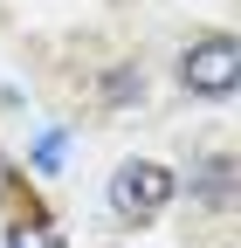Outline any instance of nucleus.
I'll use <instances>...</instances> for the list:
<instances>
[{
    "instance_id": "nucleus-3",
    "label": "nucleus",
    "mask_w": 241,
    "mask_h": 248,
    "mask_svg": "<svg viewBox=\"0 0 241 248\" xmlns=\"http://www.w3.org/2000/svg\"><path fill=\"white\" fill-rule=\"evenodd\" d=\"M193 186H200V193H207V200H227V193H234V166H227V159H207Z\"/></svg>"
},
{
    "instance_id": "nucleus-5",
    "label": "nucleus",
    "mask_w": 241,
    "mask_h": 248,
    "mask_svg": "<svg viewBox=\"0 0 241 248\" xmlns=\"http://www.w3.org/2000/svg\"><path fill=\"white\" fill-rule=\"evenodd\" d=\"M0 193H7V166H0Z\"/></svg>"
},
{
    "instance_id": "nucleus-4",
    "label": "nucleus",
    "mask_w": 241,
    "mask_h": 248,
    "mask_svg": "<svg viewBox=\"0 0 241 248\" xmlns=\"http://www.w3.org/2000/svg\"><path fill=\"white\" fill-rule=\"evenodd\" d=\"M7 248H62V241H55L48 221H14L7 228Z\"/></svg>"
},
{
    "instance_id": "nucleus-1",
    "label": "nucleus",
    "mask_w": 241,
    "mask_h": 248,
    "mask_svg": "<svg viewBox=\"0 0 241 248\" xmlns=\"http://www.w3.org/2000/svg\"><path fill=\"white\" fill-rule=\"evenodd\" d=\"M110 207H117V221H159V214L172 207V172L159 159H124L110 172Z\"/></svg>"
},
{
    "instance_id": "nucleus-2",
    "label": "nucleus",
    "mask_w": 241,
    "mask_h": 248,
    "mask_svg": "<svg viewBox=\"0 0 241 248\" xmlns=\"http://www.w3.org/2000/svg\"><path fill=\"white\" fill-rule=\"evenodd\" d=\"M241 76V62H234V35H200L186 55H179V83L193 90V97H227Z\"/></svg>"
}]
</instances>
